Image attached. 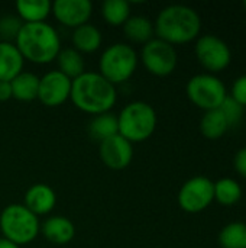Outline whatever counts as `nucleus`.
I'll return each mask as SVG.
<instances>
[{
	"mask_svg": "<svg viewBox=\"0 0 246 248\" xmlns=\"http://www.w3.org/2000/svg\"><path fill=\"white\" fill-rule=\"evenodd\" d=\"M72 44L78 52H94L101 45V32L91 23H84L74 29Z\"/></svg>",
	"mask_w": 246,
	"mask_h": 248,
	"instance_id": "20",
	"label": "nucleus"
},
{
	"mask_svg": "<svg viewBox=\"0 0 246 248\" xmlns=\"http://www.w3.org/2000/svg\"><path fill=\"white\" fill-rule=\"evenodd\" d=\"M55 60L58 64V71L67 76L70 80H74L84 73V58L75 48L61 49Z\"/></svg>",
	"mask_w": 246,
	"mask_h": 248,
	"instance_id": "21",
	"label": "nucleus"
},
{
	"mask_svg": "<svg viewBox=\"0 0 246 248\" xmlns=\"http://www.w3.org/2000/svg\"><path fill=\"white\" fill-rule=\"evenodd\" d=\"M23 57L12 42H0V81H12L23 71Z\"/></svg>",
	"mask_w": 246,
	"mask_h": 248,
	"instance_id": "15",
	"label": "nucleus"
},
{
	"mask_svg": "<svg viewBox=\"0 0 246 248\" xmlns=\"http://www.w3.org/2000/svg\"><path fill=\"white\" fill-rule=\"evenodd\" d=\"M242 198V189L235 179L223 177L215 183V201L223 206H232Z\"/></svg>",
	"mask_w": 246,
	"mask_h": 248,
	"instance_id": "24",
	"label": "nucleus"
},
{
	"mask_svg": "<svg viewBox=\"0 0 246 248\" xmlns=\"http://www.w3.org/2000/svg\"><path fill=\"white\" fill-rule=\"evenodd\" d=\"M233 167L239 176L246 179V147L236 151V154L233 157Z\"/></svg>",
	"mask_w": 246,
	"mask_h": 248,
	"instance_id": "30",
	"label": "nucleus"
},
{
	"mask_svg": "<svg viewBox=\"0 0 246 248\" xmlns=\"http://www.w3.org/2000/svg\"><path fill=\"white\" fill-rule=\"evenodd\" d=\"M222 248H246V224L241 221L225 225L219 232Z\"/></svg>",
	"mask_w": 246,
	"mask_h": 248,
	"instance_id": "25",
	"label": "nucleus"
},
{
	"mask_svg": "<svg viewBox=\"0 0 246 248\" xmlns=\"http://www.w3.org/2000/svg\"><path fill=\"white\" fill-rule=\"evenodd\" d=\"M154 23L145 16H130L123 23L125 36L135 44H146L154 38Z\"/></svg>",
	"mask_w": 246,
	"mask_h": 248,
	"instance_id": "17",
	"label": "nucleus"
},
{
	"mask_svg": "<svg viewBox=\"0 0 246 248\" xmlns=\"http://www.w3.org/2000/svg\"><path fill=\"white\" fill-rule=\"evenodd\" d=\"M154 29L159 39L171 45L187 44L199 36L202 19L190 6L170 4L158 13Z\"/></svg>",
	"mask_w": 246,
	"mask_h": 248,
	"instance_id": "2",
	"label": "nucleus"
},
{
	"mask_svg": "<svg viewBox=\"0 0 246 248\" xmlns=\"http://www.w3.org/2000/svg\"><path fill=\"white\" fill-rule=\"evenodd\" d=\"M55 203H57L55 192L48 185L43 183L32 185L25 193V206L36 217L49 214L54 209Z\"/></svg>",
	"mask_w": 246,
	"mask_h": 248,
	"instance_id": "14",
	"label": "nucleus"
},
{
	"mask_svg": "<svg viewBox=\"0 0 246 248\" xmlns=\"http://www.w3.org/2000/svg\"><path fill=\"white\" fill-rule=\"evenodd\" d=\"M71 84L72 80L58 70L48 71L39 78L38 99L48 108H57L70 97Z\"/></svg>",
	"mask_w": 246,
	"mask_h": 248,
	"instance_id": "11",
	"label": "nucleus"
},
{
	"mask_svg": "<svg viewBox=\"0 0 246 248\" xmlns=\"http://www.w3.org/2000/svg\"><path fill=\"white\" fill-rule=\"evenodd\" d=\"M16 10L25 23H38L45 22L52 10V3L48 0H19Z\"/></svg>",
	"mask_w": 246,
	"mask_h": 248,
	"instance_id": "19",
	"label": "nucleus"
},
{
	"mask_svg": "<svg viewBox=\"0 0 246 248\" xmlns=\"http://www.w3.org/2000/svg\"><path fill=\"white\" fill-rule=\"evenodd\" d=\"M42 234L49 243L64 246L74 238L75 228L74 224L65 217H51L43 222Z\"/></svg>",
	"mask_w": 246,
	"mask_h": 248,
	"instance_id": "16",
	"label": "nucleus"
},
{
	"mask_svg": "<svg viewBox=\"0 0 246 248\" xmlns=\"http://www.w3.org/2000/svg\"><path fill=\"white\" fill-rule=\"evenodd\" d=\"M100 158L112 170L126 169L133 158V147L122 135H115L100 142Z\"/></svg>",
	"mask_w": 246,
	"mask_h": 248,
	"instance_id": "12",
	"label": "nucleus"
},
{
	"mask_svg": "<svg viewBox=\"0 0 246 248\" xmlns=\"http://www.w3.org/2000/svg\"><path fill=\"white\" fill-rule=\"evenodd\" d=\"M14 45L23 60H29L35 64L51 62L61 51L59 35L46 22L23 23Z\"/></svg>",
	"mask_w": 246,
	"mask_h": 248,
	"instance_id": "3",
	"label": "nucleus"
},
{
	"mask_svg": "<svg viewBox=\"0 0 246 248\" xmlns=\"http://www.w3.org/2000/svg\"><path fill=\"white\" fill-rule=\"evenodd\" d=\"M231 97L233 100H236L242 108H246V74L238 77L233 81L232 90H231Z\"/></svg>",
	"mask_w": 246,
	"mask_h": 248,
	"instance_id": "29",
	"label": "nucleus"
},
{
	"mask_svg": "<svg viewBox=\"0 0 246 248\" xmlns=\"http://www.w3.org/2000/svg\"><path fill=\"white\" fill-rule=\"evenodd\" d=\"M93 12V4L88 0H55L52 13L62 25L78 28L88 22Z\"/></svg>",
	"mask_w": 246,
	"mask_h": 248,
	"instance_id": "13",
	"label": "nucleus"
},
{
	"mask_svg": "<svg viewBox=\"0 0 246 248\" xmlns=\"http://www.w3.org/2000/svg\"><path fill=\"white\" fill-rule=\"evenodd\" d=\"M12 97L10 81H0V102H6Z\"/></svg>",
	"mask_w": 246,
	"mask_h": 248,
	"instance_id": "31",
	"label": "nucleus"
},
{
	"mask_svg": "<svg viewBox=\"0 0 246 248\" xmlns=\"http://www.w3.org/2000/svg\"><path fill=\"white\" fill-rule=\"evenodd\" d=\"M0 230L4 238L22 246L32 243L39 232L38 217L25 205L13 203L6 206L0 214Z\"/></svg>",
	"mask_w": 246,
	"mask_h": 248,
	"instance_id": "5",
	"label": "nucleus"
},
{
	"mask_svg": "<svg viewBox=\"0 0 246 248\" xmlns=\"http://www.w3.org/2000/svg\"><path fill=\"white\" fill-rule=\"evenodd\" d=\"M194 51L199 62L212 73L223 71L232 60L229 45L222 38L212 33L199 36Z\"/></svg>",
	"mask_w": 246,
	"mask_h": 248,
	"instance_id": "10",
	"label": "nucleus"
},
{
	"mask_svg": "<svg viewBox=\"0 0 246 248\" xmlns=\"http://www.w3.org/2000/svg\"><path fill=\"white\" fill-rule=\"evenodd\" d=\"M187 96L193 105L203 110L219 109L223 100L228 97L226 86L213 74H196L186 86Z\"/></svg>",
	"mask_w": 246,
	"mask_h": 248,
	"instance_id": "7",
	"label": "nucleus"
},
{
	"mask_svg": "<svg viewBox=\"0 0 246 248\" xmlns=\"http://www.w3.org/2000/svg\"><path fill=\"white\" fill-rule=\"evenodd\" d=\"M244 6H245V9H246V0H245V1H244Z\"/></svg>",
	"mask_w": 246,
	"mask_h": 248,
	"instance_id": "33",
	"label": "nucleus"
},
{
	"mask_svg": "<svg viewBox=\"0 0 246 248\" xmlns=\"http://www.w3.org/2000/svg\"><path fill=\"white\" fill-rule=\"evenodd\" d=\"M23 26V20L14 15H6L0 17V42L16 41L20 29Z\"/></svg>",
	"mask_w": 246,
	"mask_h": 248,
	"instance_id": "27",
	"label": "nucleus"
},
{
	"mask_svg": "<svg viewBox=\"0 0 246 248\" xmlns=\"http://www.w3.org/2000/svg\"><path fill=\"white\" fill-rule=\"evenodd\" d=\"M101 15L107 23L119 26L130 17V6L125 0H106L101 4Z\"/></svg>",
	"mask_w": 246,
	"mask_h": 248,
	"instance_id": "26",
	"label": "nucleus"
},
{
	"mask_svg": "<svg viewBox=\"0 0 246 248\" xmlns=\"http://www.w3.org/2000/svg\"><path fill=\"white\" fill-rule=\"evenodd\" d=\"M215 201V183L204 176L188 179L178 192V205L188 214L203 212Z\"/></svg>",
	"mask_w": 246,
	"mask_h": 248,
	"instance_id": "9",
	"label": "nucleus"
},
{
	"mask_svg": "<svg viewBox=\"0 0 246 248\" xmlns=\"http://www.w3.org/2000/svg\"><path fill=\"white\" fill-rule=\"evenodd\" d=\"M70 97L80 110L101 115L115 106L117 93L115 84L107 81L100 73L84 71L72 80Z\"/></svg>",
	"mask_w": 246,
	"mask_h": 248,
	"instance_id": "1",
	"label": "nucleus"
},
{
	"mask_svg": "<svg viewBox=\"0 0 246 248\" xmlns=\"http://www.w3.org/2000/svg\"><path fill=\"white\" fill-rule=\"evenodd\" d=\"M228 129H229V125L219 109L204 112L200 121V132L207 140H219L226 134Z\"/></svg>",
	"mask_w": 246,
	"mask_h": 248,
	"instance_id": "23",
	"label": "nucleus"
},
{
	"mask_svg": "<svg viewBox=\"0 0 246 248\" xmlns=\"http://www.w3.org/2000/svg\"><path fill=\"white\" fill-rule=\"evenodd\" d=\"M157 112L146 102H132L126 105L119 116L117 126L119 135L132 142H142L148 140L157 128Z\"/></svg>",
	"mask_w": 246,
	"mask_h": 248,
	"instance_id": "4",
	"label": "nucleus"
},
{
	"mask_svg": "<svg viewBox=\"0 0 246 248\" xmlns=\"http://www.w3.org/2000/svg\"><path fill=\"white\" fill-rule=\"evenodd\" d=\"M138 67V54L128 44L107 46L99 61L100 74L112 84L128 81Z\"/></svg>",
	"mask_w": 246,
	"mask_h": 248,
	"instance_id": "6",
	"label": "nucleus"
},
{
	"mask_svg": "<svg viewBox=\"0 0 246 248\" xmlns=\"http://www.w3.org/2000/svg\"><path fill=\"white\" fill-rule=\"evenodd\" d=\"M0 248H19V246L3 237V238H0Z\"/></svg>",
	"mask_w": 246,
	"mask_h": 248,
	"instance_id": "32",
	"label": "nucleus"
},
{
	"mask_svg": "<svg viewBox=\"0 0 246 248\" xmlns=\"http://www.w3.org/2000/svg\"><path fill=\"white\" fill-rule=\"evenodd\" d=\"M244 109H245V108H242V106H241L236 100H233L231 96H228V97L223 100V103L220 105V108H219V110H220L222 115L225 116V119H226L229 128L238 125V124L242 121Z\"/></svg>",
	"mask_w": 246,
	"mask_h": 248,
	"instance_id": "28",
	"label": "nucleus"
},
{
	"mask_svg": "<svg viewBox=\"0 0 246 248\" xmlns=\"http://www.w3.org/2000/svg\"><path fill=\"white\" fill-rule=\"evenodd\" d=\"M141 60L145 68L158 77L170 76L175 67H177V51L174 45L159 39L152 38L149 42H146L141 52Z\"/></svg>",
	"mask_w": 246,
	"mask_h": 248,
	"instance_id": "8",
	"label": "nucleus"
},
{
	"mask_svg": "<svg viewBox=\"0 0 246 248\" xmlns=\"http://www.w3.org/2000/svg\"><path fill=\"white\" fill-rule=\"evenodd\" d=\"M10 86L12 97L22 102H30L38 97L39 77L30 71H22L10 81Z\"/></svg>",
	"mask_w": 246,
	"mask_h": 248,
	"instance_id": "18",
	"label": "nucleus"
},
{
	"mask_svg": "<svg viewBox=\"0 0 246 248\" xmlns=\"http://www.w3.org/2000/svg\"><path fill=\"white\" fill-rule=\"evenodd\" d=\"M88 134L93 140L99 142L117 135L119 134L117 116L110 112L96 115L88 125Z\"/></svg>",
	"mask_w": 246,
	"mask_h": 248,
	"instance_id": "22",
	"label": "nucleus"
}]
</instances>
